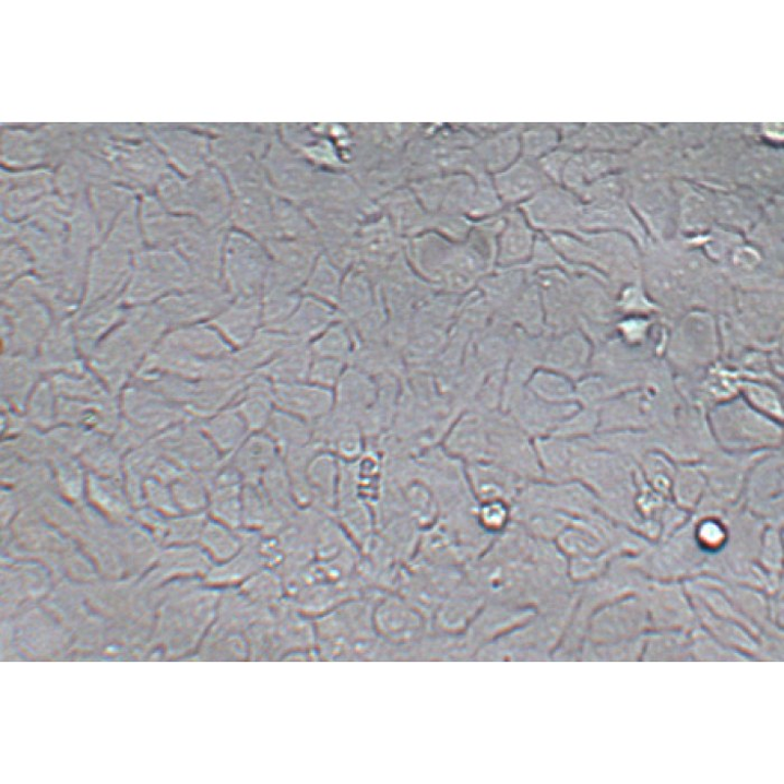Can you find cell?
Returning a JSON list of instances; mask_svg holds the SVG:
<instances>
[{
    "label": "cell",
    "mask_w": 784,
    "mask_h": 784,
    "mask_svg": "<svg viewBox=\"0 0 784 784\" xmlns=\"http://www.w3.org/2000/svg\"><path fill=\"white\" fill-rule=\"evenodd\" d=\"M341 474V461L330 452L320 450L307 470V482L313 498V506L332 513Z\"/></svg>",
    "instance_id": "obj_14"
},
{
    "label": "cell",
    "mask_w": 784,
    "mask_h": 784,
    "mask_svg": "<svg viewBox=\"0 0 784 784\" xmlns=\"http://www.w3.org/2000/svg\"><path fill=\"white\" fill-rule=\"evenodd\" d=\"M530 391L538 400L553 405H571L578 400L577 387L571 378L548 368L531 377Z\"/></svg>",
    "instance_id": "obj_20"
},
{
    "label": "cell",
    "mask_w": 784,
    "mask_h": 784,
    "mask_svg": "<svg viewBox=\"0 0 784 784\" xmlns=\"http://www.w3.org/2000/svg\"><path fill=\"white\" fill-rule=\"evenodd\" d=\"M534 230L524 213H512L500 239V263H524L532 258L537 239Z\"/></svg>",
    "instance_id": "obj_19"
},
{
    "label": "cell",
    "mask_w": 784,
    "mask_h": 784,
    "mask_svg": "<svg viewBox=\"0 0 784 784\" xmlns=\"http://www.w3.org/2000/svg\"><path fill=\"white\" fill-rule=\"evenodd\" d=\"M202 541L214 556L223 559L233 557L240 548L239 539L219 521L205 524Z\"/></svg>",
    "instance_id": "obj_27"
},
{
    "label": "cell",
    "mask_w": 784,
    "mask_h": 784,
    "mask_svg": "<svg viewBox=\"0 0 784 784\" xmlns=\"http://www.w3.org/2000/svg\"><path fill=\"white\" fill-rule=\"evenodd\" d=\"M628 156L622 153L604 151L574 152L566 165L561 186L578 192L589 185L626 170Z\"/></svg>",
    "instance_id": "obj_7"
},
{
    "label": "cell",
    "mask_w": 784,
    "mask_h": 784,
    "mask_svg": "<svg viewBox=\"0 0 784 784\" xmlns=\"http://www.w3.org/2000/svg\"><path fill=\"white\" fill-rule=\"evenodd\" d=\"M591 348L580 333H571L557 340L546 356L547 368L570 378L579 376L590 360Z\"/></svg>",
    "instance_id": "obj_18"
},
{
    "label": "cell",
    "mask_w": 784,
    "mask_h": 784,
    "mask_svg": "<svg viewBox=\"0 0 784 784\" xmlns=\"http://www.w3.org/2000/svg\"><path fill=\"white\" fill-rule=\"evenodd\" d=\"M340 402L348 408H364L373 400V387L363 376L344 375L338 380Z\"/></svg>",
    "instance_id": "obj_26"
},
{
    "label": "cell",
    "mask_w": 784,
    "mask_h": 784,
    "mask_svg": "<svg viewBox=\"0 0 784 784\" xmlns=\"http://www.w3.org/2000/svg\"><path fill=\"white\" fill-rule=\"evenodd\" d=\"M582 210L578 194L560 185H549L522 204L530 225L546 235L578 234Z\"/></svg>",
    "instance_id": "obj_3"
},
{
    "label": "cell",
    "mask_w": 784,
    "mask_h": 784,
    "mask_svg": "<svg viewBox=\"0 0 784 784\" xmlns=\"http://www.w3.org/2000/svg\"><path fill=\"white\" fill-rule=\"evenodd\" d=\"M373 626L378 635L399 649L417 643L432 631L429 619L397 592H382L373 607Z\"/></svg>",
    "instance_id": "obj_2"
},
{
    "label": "cell",
    "mask_w": 784,
    "mask_h": 784,
    "mask_svg": "<svg viewBox=\"0 0 784 784\" xmlns=\"http://www.w3.org/2000/svg\"><path fill=\"white\" fill-rule=\"evenodd\" d=\"M705 542L717 544L723 538V531L716 522H705L701 530Z\"/></svg>",
    "instance_id": "obj_32"
},
{
    "label": "cell",
    "mask_w": 784,
    "mask_h": 784,
    "mask_svg": "<svg viewBox=\"0 0 784 784\" xmlns=\"http://www.w3.org/2000/svg\"><path fill=\"white\" fill-rule=\"evenodd\" d=\"M745 401L761 414L777 420L782 419L783 411L777 392L768 384L756 381L739 383Z\"/></svg>",
    "instance_id": "obj_25"
},
{
    "label": "cell",
    "mask_w": 784,
    "mask_h": 784,
    "mask_svg": "<svg viewBox=\"0 0 784 784\" xmlns=\"http://www.w3.org/2000/svg\"><path fill=\"white\" fill-rule=\"evenodd\" d=\"M721 334V324L714 313L691 309L678 317L667 334L669 354L684 364H709L720 353Z\"/></svg>",
    "instance_id": "obj_1"
},
{
    "label": "cell",
    "mask_w": 784,
    "mask_h": 784,
    "mask_svg": "<svg viewBox=\"0 0 784 784\" xmlns=\"http://www.w3.org/2000/svg\"><path fill=\"white\" fill-rule=\"evenodd\" d=\"M309 377L312 383L329 389L341 379V366L335 360L319 361L310 370Z\"/></svg>",
    "instance_id": "obj_30"
},
{
    "label": "cell",
    "mask_w": 784,
    "mask_h": 784,
    "mask_svg": "<svg viewBox=\"0 0 784 784\" xmlns=\"http://www.w3.org/2000/svg\"><path fill=\"white\" fill-rule=\"evenodd\" d=\"M474 518L478 527L488 536H501L509 530L513 509L509 501L488 500L477 503Z\"/></svg>",
    "instance_id": "obj_24"
},
{
    "label": "cell",
    "mask_w": 784,
    "mask_h": 784,
    "mask_svg": "<svg viewBox=\"0 0 784 784\" xmlns=\"http://www.w3.org/2000/svg\"><path fill=\"white\" fill-rule=\"evenodd\" d=\"M551 183L535 161L520 157L496 174L494 186L507 203L524 204Z\"/></svg>",
    "instance_id": "obj_10"
},
{
    "label": "cell",
    "mask_w": 784,
    "mask_h": 784,
    "mask_svg": "<svg viewBox=\"0 0 784 784\" xmlns=\"http://www.w3.org/2000/svg\"><path fill=\"white\" fill-rule=\"evenodd\" d=\"M466 477L478 502L498 499L510 502L516 496L515 475L494 462L468 463Z\"/></svg>",
    "instance_id": "obj_12"
},
{
    "label": "cell",
    "mask_w": 784,
    "mask_h": 784,
    "mask_svg": "<svg viewBox=\"0 0 784 784\" xmlns=\"http://www.w3.org/2000/svg\"><path fill=\"white\" fill-rule=\"evenodd\" d=\"M314 443L342 462H355L367 450L360 427L346 417L329 419L328 415L313 426Z\"/></svg>",
    "instance_id": "obj_9"
},
{
    "label": "cell",
    "mask_w": 784,
    "mask_h": 784,
    "mask_svg": "<svg viewBox=\"0 0 784 784\" xmlns=\"http://www.w3.org/2000/svg\"><path fill=\"white\" fill-rule=\"evenodd\" d=\"M573 153L560 146L537 162L551 183L561 186L565 167Z\"/></svg>",
    "instance_id": "obj_29"
},
{
    "label": "cell",
    "mask_w": 784,
    "mask_h": 784,
    "mask_svg": "<svg viewBox=\"0 0 784 784\" xmlns=\"http://www.w3.org/2000/svg\"><path fill=\"white\" fill-rule=\"evenodd\" d=\"M579 233H617L632 238L642 250L651 239L629 200L583 203Z\"/></svg>",
    "instance_id": "obj_5"
},
{
    "label": "cell",
    "mask_w": 784,
    "mask_h": 784,
    "mask_svg": "<svg viewBox=\"0 0 784 784\" xmlns=\"http://www.w3.org/2000/svg\"><path fill=\"white\" fill-rule=\"evenodd\" d=\"M281 411L308 423H317L332 409L333 395L330 389L301 381L277 383L274 392Z\"/></svg>",
    "instance_id": "obj_8"
},
{
    "label": "cell",
    "mask_w": 784,
    "mask_h": 784,
    "mask_svg": "<svg viewBox=\"0 0 784 784\" xmlns=\"http://www.w3.org/2000/svg\"><path fill=\"white\" fill-rule=\"evenodd\" d=\"M521 157L538 162L561 146L560 129L553 124H534L521 130Z\"/></svg>",
    "instance_id": "obj_21"
},
{
    "label": "cell",
    "mask_w": 784,
    "mask_h": 784,
    "mask_svg": "<svg viewBox=\"0 0 784 784\" xmlns=\"http://www.w3.org/2000/svg\"><path fill=\"white\" fill-rule=\"evenodd\" d=\"M281 459L278 448L264 432L246 440L231 455L230 465L239 473L245 485H257Z\"/></svg>",
    "instance_id": "obj_11"
},
{
    "label": "cell",
    "mask_w": 784,
    "mask_h": 784,
    "mask_svg": "<svg viewBox=\"0 0 784 784\" xmlns=\"http://www.w3.org/2000/svg\"><path fill=\"white\" fill-rule=\"evenodd\" d=\"M446 452L467 464L488 461L490 439L480 419L471 416L461 420L446 441Z\"/></svg>",
    "instance_id": "obj_15"
},
{
    "label": "cell",
    "mask_w": 784,
    "mask_h": 784,
    "mask_svg": "<svg viewBox=\"0 0 784 784\" xmlns=\"http://www.w3.org/2000/svg\"><path fill=\"white\" fill-rule=\"evenodd\" d=\"M521 132L515 127L500 132L485 144L483 161L497 173L508 168L521 157Z\"/></svg>",
    "instance_id": "obj_22"
},
{
    "label": "cell",
    "mask_w": 784,
    "mask_h": 784,
    "mask_svg": "<svg viewBox=\"0 0 784 784\" xmlns=\"http://www.w3.org/2000/svg\"><path fill=\"white\" fill-rule=\"evenodd\" d=\"M266 433L278 448L281 456L314 443L313 426L283 411L273 414Z\"/></svg>",
    "instance_id": "obj_17"
},
{
    "label": "cell",
    "mask_w": 784,
    "mask_h": 784,
    "mask_svg": "<svg viewBox=\"0 0 784 784\" xmlns=\"http://www.w3.org/2000/svg\"><path fill=\"white\" fill-rule=\"evenodd\" d=\"M655 318L652 317H622L617 322L616 330L620 340L627 346H642L655 332Z\"/></svg>",
    "instance_id": "obj_28"
},
{
    "label": "cell",
    "mask_w": 784,
    "mask_h": 784,
    "mask_svg": "<svg viewBox=\"0 0 784 784\" xmlns=\"http://www.w3.org/2000/svg\"><path fill=\"white\" fill-rule=\"evenodd\" d=\"M629 201L651 241L662 242L675 239L677 236V194L673 182L660 180L632 185Z\"/></svg>",
    "instance_id": "obj_4"
},
{
    "label": "cell",
    "mask_w": 784,
    "mask_h": 784,
    "mask_svg": "<svg viewBox=\"0 0 784 784\" xmlns=\"http://www.w3.org/2000/svg\"><path fill=\"white\" fill-rule=\"evenodd\" d=\"M764 139L770 143H782L784 140L783 123H764L761 127Z\"/></svg>",
    "instance_id": "obj_31"
},
{
    "label": "cell",
    "mask_w": 784,
    "mask_h": 784,
    "mask_svg": "<svg viewBox=\"0 0 784 784\" xmlns=\"http://www.w3.org/2000/svg\"><path fill=\"white\" fill-rule=\"evenodd\" d=\"M715 225L739 235L752 231L761 219L755 200L733 192L713 191Z\"/></svg>",
    "instance_id": "obj_13"
},
{
    "label": "cell",
    "mask_w": 784,
    "mask_h": 784,
    "mask_svg": "<svg viewBox=\"0 0 784 784\" xmlns=\"http://www.w3.org/2000/svg\"><path fill=\"white\" fill-rule=\"evenodd\" d=\"M616 300L618 311L622 317L656 318L663 312L648 294L642 281L622 286Z\"/></svg>",
    "instance_id": "obj_23"
},
{
    "label": "cell",
    "mask_w": 784,
    "mask_h": 784,
    "mask_svg": "<svg viewBox=\"0 0 784 784\" xmlns=\"http://www.w3.org/2000/svg\"><path fill=\"white\" fill-rule=\"evenodd\" d=\"M677 194V236L693 240L706 236L715 225L713 191L685 181L674 182Z\"/></svg>",
    "instance_id": "obj_6"
},
{
    "label": "cell",
    "mask_w": 784,
    "mask_h": 784,
    "mask_svg": "<svg viewBox=\"0 0 784 784\" xmlns=\"http://www.w3.org/2000/svg\"><path fill=\"white\" fill-rule=\"evenodd\" d=\"M782 157L769 149L750 151L737 166L739 182L755 189H775L782 182Z\"/></svg>",
    "instance_id": "obj_16"
}]
</instances>
